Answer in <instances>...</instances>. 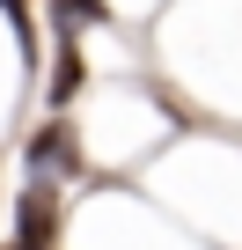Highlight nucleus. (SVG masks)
<instances>
[{"label":"nucleus","mask_w":242,"mask_h":250,"mask_svg":"<svg viewBox=\"0 0 242 250\" xmlns=\"http://www.w3.org/2000/svg\"><path fill=\"white\" fill-rule=\"evenodd\" d=\"M52 235H59V191H52V177H30V191L15 206V250H52Z\"/></svg>","instance_id":"1"},{"label":"nucleus","mask_w":242,"mask_h":250,"mask_svg":"<svg viewBox=\"0 0 242 250\" xmlns=\"http://www.w3.org/2000/svg\"><path fill=\"white\" fill-rule=\"evenodd\" d=\"M74 169H81L74 133H66V125H44V133L30 140V177H74Z\"/></svg>","instance_id":"2"},{"label":"nucleus","mask_w":242,"mask_h":250,"mask_svg":"<svg viewBox=\"0 0 242 250\" xmlns=\"http://www.w3.org/2000/svg\"><path fill=\"white\" fill-rule=\"evenodd\" d=\"M44 96H52V110H66L74 96H81V44L59 30V66H52V81H44Z\"/></svg>","instance_id":"3"},{"label":"nucleus","mask_w":242,"mask_h":250,"mask_svg":"<svg viewBox=\"0 0 242 250\" xmlns=\"http://www.w3.org/2000/svg\"><path fill=\"white\" fill-rule=\"evenodd\" d=\"M110 8H103V0H52V22L66 30V37H81V22H103Z\"/></svg>","instance_id":"4"},{"label":"nucleus","mask_w":242,"mask_h":250,"mask_svg":"<svg viewBox=\"0 0 242 250\" xmlns=\"http://www.w3.org/2000/svg\"><path fill=\"white\" fill-rule=\"evenodd\" d=\"M0 8H8V22H15V37H30V8H22V0H0Z\"/></svg>","instance_id":"5"}]
</instances>
